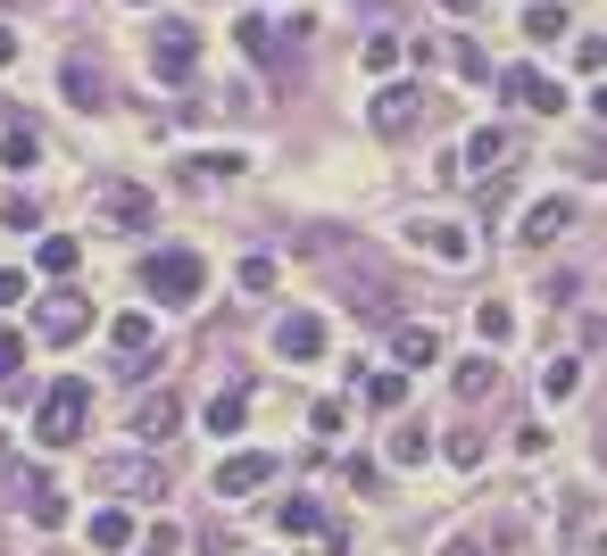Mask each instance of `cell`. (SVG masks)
<instances>
[{"instance_id": "obj_5", "label": "cell", "mask_w": 607, "mask_h": 556, "mask_svg": "<svg viewBox=\"0 0 607 556\" xmlns=\"http://www.w3.org/2000/svg\"><path fill=\"white\" fill-rule=\"evenodd\" d=\"M34 333L42 341H84V333H92V299H84V291H51L34 308Z\"/></svg>"}, {"instance_id": "obj_2", "label": "cell", "mask_w": 607, "mask_h": 556, "mask_svg": "<svg viewBox=\"0 0 607 556\" xmlns=\"http://www.w3.org/2000/svg\"><path fill=\"white\" fill-rule=\"evenodd\" d=\"M200 282H209V266L191 258V249H151V258H142V291H151V299H167V308L200 299Z\"/></svg>"}, {"instance_id": "obj_12", "label": "cell", "mask_w": 607, "mask_h": 556, "mask_svg": "<svg viewBox=\"0 0 607 556\" xmlns=\"http://www.w3.org/2000/svg\"><path fill=\"white\" fill-rule=\"evenodd\" d=\"M167 432H175V390H151V399L133 408V441L151 448V441H167Z\"/></svg>"}, {"instance_id": "obj_3", "label": "cell", "mask_w": 607, "mask_h": 556, "mask_svg": "<svg viewBox=\"0 0 607 556\" xmlns=\"http://www.w3.org/2000/svg\"><path fill=\"white\" fill-rule=\"evenodd\" d=\"M191 67H200V25L191 18H158L151 25V75L158 84H184Z\"/></svg>"}, {"instance_id": "obj_29", "label": "cell", "mask_w": 607, "mask_h": 556, "mask_svg": "<svg viewBox=\"0 0 607 556\" xmlns=\"http://www.w3.org/2000/svg\"><path fill=\"white\" fill-rule=\"evenodd\" d=\"M383 457H391V465H424V457H433V441H424V432H391Z\"/></svg>"}, {"instance_id": "obj_19", "label": "cell", "mask_w": 607, "mask_h": 556, "mask_svg": "<svg viewBox=\"0 0 607 556\" xmlns=\"http://www.w3.org/2000/svg\"><path fill=\"white\" fill-rule=\"evenodd\" d=\"M574 382H583V366H574V357H550V366H541V399H574Z\"/></svg>"}, {"instance_id": "obj_4", "label": "cell", "mask_w": 607, "mask_h": 556, "mask_svg": "<svg viewBox=\"0 0 607 556\" xmlns=\"http://www.w3.org/2000/svg\"><path fill=\"white\" fill-rule=\"evenodd\" d=\"M424 100H433L424 84H383V92H375V109H366V125H375L383 142H399V133H408V125L424 116Z\"/></svg>"}, {"instance_id": "obj_17", "label": "cell", "mask_w": 607, "mask_h": 556, "mask_svg": "<svg viewBox=\"0 0 607 556\" xmlns=\"http://www.w3.org/2000/svg\"><path fill=\"white\" fill-rule=\"evenodd\" d=\"M499 158H508V133H499V125H483L475 142H466V167H475V175H499Z\"/></svg>"}, {"instance_id": "obj_22", "label": "cell", "mask_w": 607, "mask_h": 556, "mask_svg": "<svg viewBox=\"0 0 607 556\" xmlns=\"http://www.w3.org/2000/svg\"><path fill=\"white\" fill-rule=\"evenodd\" d=\"M525 34L532 42H558V34H566V9H558V0H532V9H525Z\"/></svg>"}, {"instance_id": "obj_7", "label": "cell", "mask_w": 607, "mask_h": 556, "mask_svg": "<svg viewBox=\"0 0 607 556\" xmlns=\"http://www.w3.org/2000/svg\"><path fill=\"white\" fill-rule=\"evenodd\" d=\"M499 92H508L516 109H541V116H558V109H566V92H558V84H550L541 67H499Z\"/></svg>"}, {"instance_id": "obj_6", "label": "cell", "mask_w": 607, "mask_h": 556, "mask_svg": "<svg viewBox=\"0 0 607 556\" xmlns=\"http://www.w3.org/2000/svg\"><path fill=\"white\" fill-rule=\"evenodd\" d=\"M100 216H109L117 233H151V191L125 184V175H109V184H100Z\"/></svg>"}, {"instance_id": "obj_28", "label": "cell", "mask_w": 607, "mask_h": 556, "mask_svg": "<svg viewBox=\"0 0 607 556\" xmlns=\"http://www.w3.org/2000/svg\"><path fill=\"white\" fill-rule=\"evenodd\" d=\"M358 58H366V75H391V67H399V34H366Z\"/></svg>"}, {"instance_id": "obj_9", "label": "cell", "mask_w": 607, "mask_h": 556, "mask_svg": "<svg viewBox=\"0 0 607 556\" xmlns=\"http://www.w3.org/2000/svg\"><path fill=\"white\" fill-rule=\"evenodd\" d=\"M275 357H291V366H317L324 357V315H284V324H275Z\"/></svg>"}, {"instance_id": "obj_21", "label": "cell", "mask_w": 607, "mask_h": 556, "mask_svg": "<svg viewBox=\"0 0 607 556\" xmlns=\"http://www.w3.org/2000/svg\"><path fill=\"white\" fill-rule=\"evenodd\" d=\"M109 341H117L125 357H142V349H151V315H142V308H133V315H117V324H109Z\"/></svg>"}, {"instance_id": "obj_20", "label": "cell", "mask_w": 607, "mask_h": 556, "mask_svg": "<svg viewBox=\"0 0 607 556\" xmlns=\"http://www.w3.org/2000/svg\"><path fill=\"white\" fill-rule=\"evenodd\" d=\"M25 515L42 523V532H58L67 523V490H51V482H34V499H25Z\"/></svg>"}, {"instance_id": "obj_10", "label": "cell", "mask_w": 607, "mask_h": 556, "mask_svg": "<svg viewBox=\"0 0 607 556\" xmlns=\"http://www.w3.org/2000/svg\"><path fill=\"white\" fill-rule=\"evenodd\" d=\"M417 249H424V258H441V266H466V258H475V242H466V224H417Z\"/></svg>"}, {"instance_id": "obj_16", "label": "cell", "mask_w": 607, "mask_h": 556, "mask_svg": "<svg viewBox=\"0 0 607 556\" xmlns=\"http://www.w3.org/2000/svg\"><path fill=\"white\" fill-rule=\"evenodd\" d=\"M34 158H42V133H34V125L18 116V125L0 133V167H34Z\"/></svg>"}, {"instance_id": "obj_1", "label": "cell", "mask_w": 607, "mask_h": 556, "mask_svg": "<svg viewBox=\"0 0 607 556\" xmlns=\"http://www.w3.org/2000/svg\"><path fill=\"white\" fill-rule=\"evenodd\" d=\"M84 415H92L84 374H58V382L42 390V408H34V441H42V448H76V441H84Z\"/></svg>"}, {"instance_id": "obj_11", "label": "cell", "mask_w": 607, "mask_h": 556, "mask_svg": "<svg viewBox=\"0 0 607 556\" xmlns=\"http://www.w3.org/2000/svg\"><path fill=\"white\" fill-rule=\"evenodd\" d=\"M58 92H67V109H100V92H109V84H100V67L76 51L67 67H58Z\"/></svg>"}, {"instance_id": "obj_34", "label": "cell", "mask_w": 607, "mask_h": 556, "mask_svg": "<svg viewBox=\"0 0 607 556\" xmlns=\"http://www.w3.org/2000/svg\"><path fill=\"white\" fill-rule=\"evenodd\" d=\"M18 366H25V333H18V324H0V382H9Z\"/></svg>"}, {"instance_id": "obj_27", "label": "cell", "mask_w": 607, "mask_h": 556, "mask_svg": "<svg viewBox=\"0 0 607 556\" xmlns=\"http://www.w3.org/2000/svg\"><path fill=\"white\" fill-rule=\"evenodd\" d=\"M399 399H408V374H366V408H399Z\"/></svg>"}, {"instance_id": "obj_31", "label": "cell", "mask_w": 607, "mask_h": 556, "mask_svg": "<svg viewBox=\"0 0 607 556\" xmlns=\"http://www.w3.org/2000/svg\"><path fill=\"white\" fill-rule=\"evenodd\" d=\"M492 382H499V366H492V357H475V366H457V390H466V399H483Z\"/></svg>"}, {"instance_id": "obj_13", "label": "cell", "mask_w": 607, "mask_h": 556, "mask_svg": "<svg viewBox=\"0 0 607 556\" xmlns=\"http://www.w3.org/2000/svg\"><path fill=\"white\" fill-rule=\"evenodd\" d=\"M391 349H399V374H417V366H433V357H441V333H433V324H399Z\"/></svg>"}, {"instance_id": "obj_26", "label": "cell", "mask_w": 607, "mask_h": 556, "mask_svg": "<svg viewBox=\"0 0 607 556\" xmlns=\"http://www.w3.org/2000/svg\"><path fill=\"white\" fill-rule=\"evenodd\" d=\"M275 523H284V532H324V507L317 499H284V507H275Z\"/></svg>"}, {"instance_id": "obj_37", "label": "cell", "mask_w": 607, "mask_h": 556, "mask_svg": "<svg viewBox=\"0 0 607 556\" xmlns=\"http://www.w3.org/2000/svg\"><path fill=\"white\" fill-rule=\"evenodd\" d=\"M441 9H450V18H475V9H483V0H441Z\"/></svg>"}, {"instance_id": "obj_18", "label": "cell", "mask_w": 607, "mask_h": 556, "mask_svg": "<svg viewBox=\"0 0 607 556\" xmlns=\"http://www.w3.org/2000/svg\"><path fill=\"white\" fill-rule=\"evenodd\" d=\"M475 333H483V341L499 349V341L516 333V308H508V299H483V308H475Z\"/></svg>"}, {"instance_id": "obj_32", "label": "cell", "mask_w": 607, "mask_h": 556, "mask_svg": "<svg viewBox=\"0 0 607 556\" xmlns=\"http://www.w3.org/2000/svg\"><path fill=\"white\" fill-rule=\"evenodd\" d=\"M191 167H200V175H242L250 158H242V149H200V158H191Z\"/></svg>"}, {"instance_id": "obj_8", "label": "cell", "mask_w": 607, "mask_h": 556, "mask_svg": "<svg viewBox=\"0 0 607 556\" xmlns=\"http://www.w3.org/2000/svg\"><path fill=\"white\" fill-rule=\"evenodd\" d=\"M266 482H275V457H266V448H242V457L217 465V499H250V490H266Z\"/></svg>"}, {"instance_id": "obj_15", "label": "cell", "mask_w": 607, "mask_h": 556, "mask_svg": "<svg viewBox=\"0 0 607 556\" xmlns=\"http://www.w3.org/2000/svg\"><path fill=\"white\" fill-rule=\"evenodd\" d=\"M84 532H92V548H133V515H125V507H100Z\"/></svg>"}, {"instance_id": "obj_23", "label": "cell", "mask_w": 607, "mask_h": 556, "mask_svg": "<svg viewBox=\"0 0 607 556\" xmlns=\"http://www.w3.org/2000/svg\"><path fill=\"white\" fill-rule=\"evenodd\" d=\"M76 258H84V249H76V233H51V242L34 249V266H42V275H67Z\"/></svg>"}, {"instance_id": "obj_35", "label": "cell", "mask_w": 607, "mask_h": 556, "mask_svg": "<svg viewBox=\"0 0 607 556\" xmlns=\"http://www.w3.org/2000/svg\"><path fill=\"white\" fill-rule=\"evenodd\" d=\"M242 291H275V258H242Z\"/></svg>"}, {"instance_id": "obj_36", "label": "cell", "mask_w": 607, "mask_h": 556, "mask_svg": "<svg viewBox=\"0 0 607 556\" xmlns=\"http://www.w3.org/2000/svg\"><path fill=\"white\" fill-rule=\"evenodd\" d=\"M0 67H18V25H0Z\"/></svg>"}, {"instance_id": "obj_30", "label": "cell", "mask_w": 607, "mask_h": 556, "mask_svg": "<svg viewBox=\"0 0 607 556\" xmlns=\"http://www.w3.org/2000/svg\"><path fill=\"white\" fill-rule=\"evenodd\" d=\"M0 224H9V233H34V224H42V208H34V200H18V191H9V200H0Z\"/></svg>"}, {"instance_id": "obj_38", "label": "cell", "mask_w": 607, "mask_h": 556, "mask_svg": "<svg viewBox=\"0 0 607 556\" xmlns=\"http://www.w3.org/2000/svg\"><path fill=\"white\" fill-rule=\"evenodd\" d=\"M125 9H151V0H125Z\"/></svg>"}, {"instance_id": "obj_33", "label": "cell", "mask_w": 607, "mask_h": 556, "mask_svg": "<svg viewBox=\"0 0 607 556\" xmlns=\"http://www.w3.org/2000/svg\"><path fill=\"white\" fill-rule=\"evenodd\" d=\"M25 299H34V282H25L18 266H0V315H9V308H25Z\"/></svg>"}, {"instance_id": "obj_14", "label": "cell", "mask_w": 607, "mask_h": 556, "mask_svg": "<svg viewBox=\"0 0 607 556\" xmlns=\"http://www.w3.org/2000/svg\"><path fill=\"white\" fill-rule=\"evenodd\" d=\"M566 224H574V208H566V200H532V208H525V242H558Z\"/></svg>"}, {"instance_id": "obj_25", "label": "cell", "mask_w": 607, "mask_h": 556, "mask_svg": "<svg viewBox=\"0 0 607 556\" xmlns=\"http://www.w3.org/2000/svg\"><path fill=\"white\" fill-rule=\"evenodd\" d=\"M233 42H242V51L258 58V67L275 58V25H266V18H242V25H233Z\"/></svg>"}, {"instance_id": "obj_24", "label": "cell", "mask_w": 607, "mask_h": 556, "mask_svg": "<svg viewBox=\"0 0 607 556\" xmlns=\"http://www.w3.org/2000/svg\"><path fill=\"white\" fill-rule=\"evenodd\" d=\"M200 424H209L217 441H225V432H242V390H225V399H209V408H200Z\"/></svg>"}]
</instances>
